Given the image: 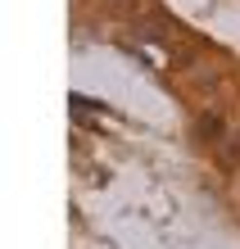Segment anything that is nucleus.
<instances>
[{"instance_id": "f257e3e1", "label": "nucleus", "mask_w": 240, "mask_h": 249, "mask_svg": "<svg viewBox=\"0 0 240 249\" xmlns=\"http://www.w3.org/2000/svg\"><path fill=\"white\" fill-rule=\"evenodd\" d=\"M200 136H208V141H213V136H222V118L204 113V118H200Z\"/></svg>"}]
</instances>
